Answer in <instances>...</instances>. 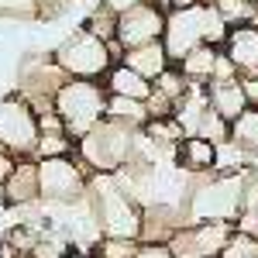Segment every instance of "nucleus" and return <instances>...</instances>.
<instances>
[{"label": "nucleus", "instance_id": "393cba45", "mask_svg": "<svg viewBox=\"0 0 258 258\" xmlns=\"http://www.w3.org/2000/svg\"><path fill=\"white\" fill-rule=\"evenodd\" d=\"M217 258H258V238L234 227V234L227 238V244H224V251Z\"/></svg>", "mask_w": 258, "mask_h": 258}, {"label": "nucleus", "instance_id": "f3484780", "mask_svg": "<svg viewBox=\"0 0 258 258\" xmlns=\"http://www.w3.org/2000/svg\"><path fill=\"white\" fill-rule=\"evenodd\" d=\"M217 59H220V48H217V45H200V48L189 52V55H182V62H179L176 69L193 83V86H207L210 76H214Z\"/></svg>", "mask_w": 258, "mask_h": 258}, {"label": "nucleus", "instance_id": "cd10ccee", "mask_svg": "<svg viewBox=\"0 0 258 258\" xmlns=\"http://www.w3.org/2000/svg\"><path fill=\"white\" fill-rule=\"evenodd\" d=\"M238 231H244V234H251V238H258V207H251V210H244L238 217V224H234Z\"/></svg>", "mask_w": 258, "mask_h": 258}, {"label": "nucleus", "instance_id": "5701e85b", "mask_svg": "<svg viewBox=\"0 0 258 258\" xmlns=\"http://www.w3.org/2000/svg\"><path fill=\"white\" fill-rule=\"evenodd\" d=\"M59 155H76V141L69 135H38L35 159H59Z\"/></svg>", "mask_w": 258, "mask_h": 258}, {"label": "nucleus", "instance_id": "6ab92c4d", "mask_svg": "<svg viewBox=\"0 0 258 258\" xmlns=\"http://www.w3.org/2000/svg\"><path fill=\"white\" fill-rule=\"evenodd\" d=\"M186 138H189V135H186ZM193 138H203V141H210V145H224V141L231 138V124L207 103V107L200 110L197 124H193Z\"/></svg>", "mask_w": 258, "mask_h": 258}, {"label": "nucleus", "instance_id": "2eb2a0df", "mask_svg": "<svg viewBox=\"0 0 258 258\" xmlns=\"http://www.w3.org/2000/svg\"><path fill=\"white\" fill-rule=\"evenodd\" d=\"M120 66H127L131 73H138L141 80L152 83V80H159L172 62H169V55H165L162 41H148V45H138V48H127L124 59H120Z\"/></svg>", "mask_w": 258, "mask_h": 258}, {"label": "nucleus", "instance_id": "9b49d317", "mask_svg": "<svg viewBox=\"0 0 258 258\" xmlns=\"http://www.w3.org/2000/svg\"><path fill=\"white\" fill-rule=\"evenodd\" d=\"M220 52L238 69V76H258V24L227 28V38L220 45Z\"/></svg>", "mask_w": 258, "mask_h": 258}, {"label": "nucleus", "instance_id": "2f4dec72", "mask_svg": "<svg viewBox=\"0 0 258 258\" xmlns=\"http://www.w3.org/2000/svg\"><path fill=\"white\" fill-rule=\"evenodd\" d=\"M244 4H251V7H258V0H244Z\"/></svg>", "mask_w": 258, "mask_h": 258}, {"label": "nucleus", "instance_id": "b1692460", "mask_svg": "<svg viewBox=\"0 0 258 258\" xmlns=\"http://www.w3.org/2000/svg\"><path fill=\"white\" fill-rule=\"evenodd\" d=\"M138 241H124V238H100L86 255L90 258H135Z\"/></svg>", "mask_w": 258, "mask_h": 258}, {"label": "nucleus", "instance_id": "1a4fd4ad", "mask_svg": "<svg viewBox=\"0 0 258 258\" xmlns=\"http://www.w3.org/2000/svg\"><path fill=\"white\" fill-rule=\"evenodd\" d=\"M234 234V224L217 220H186L172 238L165 241L172 258H217L227 238Z\"/></svg>", "mask_w": 258, "mask_h": 258}, {"label": "nucleus", "instance_id": "a211bd4d", "mask_svg": "<svg viewBox=\"0 0 258 258\" xmlns=\"http://www.w3.org/2000/svg\"><path fill=\"white\" fill-rule=\"evenodd\" d=\"M107 120H117L124 127H135L141 131L145 124H148V107H145V100H127V97H110L107 93Z\"/></svg>", "mask_w": 258, "mask_h": 258}, {"label": "nucleus", "instance_id": "20e7f679", "mask_svg": "<svg viewBox=\"0 0 258 258\" xmlns=\"http://www.w3.org/2000/svg\"><path fill=\"white\" fill-rule=\"evenodd\" d=\"M52 110L59 114L66 135L80 141L107 114V90L97 80H66L52 97Z\"/></svg>", "mask_w": 258, "mask_h": 258}, {"label": "nucleus", "instance_id": "7c9ffc66", "mask_svg": "<svg viewBox=\"0 0 258 258\" xmlns=\"http://www.w3.org/2000/svg\"><path fill=\"white\" fill-rule=\"evenodd\" d=\"M14 162H18V159H14L7 148H0V182H4V179H7V172L14 169Z\"/></svg>", "mask_w": 258, "mask_h": 258}, {"label": "nucleus", "instance_id": "0eeeda50", "mask_svg": "<svg viewBox=\"0 0 258 258\" xmlns=\"http://www.w3.org/2000/svg\"><path fill=\"white\" fill-rule=\"evenodd\" d=\"M38 165V197L41 203L66 207L86 197L90 172L76 155H59V159H35Z\"/></svg>", "mask_w": 258, "mask_h": 258}, {"label": "nucleus", "instance_id": "f8f14e48", "mask_svg": "<svg viewBox=\"0 0 258 258\" xmlns=\"http://www.w3.org/2000/svg\"><path fill=\"white\" fill-rule=\"evenodd\" d=\"M0 200H4L7 207H14V210L31 207V203H41V197H38V165H35V159H18L14 162V169L0 182Z\"/></svg>", "mask_w": 258, "mask_h": 258}, {"label": "nucleus", "instance_id": "39448f33", "mask_svg": "<svg viewBox=\"0 0 258 258\" xmlns=\"http://www.w3.org/2000/svg\"><path fill=\"white\" fill-rule=\"evenodd\" d=\"M135 135H138L135 127L103 117L76 141V159L86 165V172H120L131 162Z\"/></svg>", "mask_w": 258, "mask_h": 258}, {"label": "nucleus", "instance_id": "412c9836", "mask_svg": "<svg viewBox=\"0 0 258 258\" xmlns=\"http://www.w3.org/2000/svg\"><path fill=\"white\" fill-rule=\"evenodd\" d=\"M186 90H189V80L179 73L176 66H169L159 80H152V93H159L162 100H169V103H172V110H176V103L182 100V93H186Z\"/></svg>", "mask_w": 258, "mask_h": 258}, {"label": "nucleus", "instance_id": "f257e3e1", "mask_svg": "<svg viewBox=\"0 0 258 258\" xmlns=\"http://www.w3.org/2000/svg\"><path fill=\"white\" fill-rule=\"evenodd\" d=\"M86 200H90L93 220H97V227H100V238L138 241L141 203L127 193V186L120 182L117 172H90Z\"/></svg>", "mask_w": 258, "mask_h": 258}, {"label": "nucleus", "instance_id": "ddd939ff", "mask_svg": "<svg viewBox=\"0 0 258 258\" xmlns=\"http://www.w3.org/2000/svg\"><path fill=\"white\" fill-rule=\"evenodd\" d=\"M172 162H176L179 172H186V176H207V172L217 169V145L189 135V138H182L172 148Z\"/></svg>", "mask_w": 258, "mask_h": 258}, {"label": "nucleus", "instance_id": "bb28decb", "mask_svg": "<svg viewBox=\"0 0 258 258\" xmlns=\"http://www.w3.org/2000/svg\"><path fill=\"white\" fill-rule=\"evenodd\" d=\"M135 258H172V251H169L165 241H138Z\"/></svg>", "mask_w": 258, "mask_h": 258}, {"label": "nucleus", "instance_id": "c85d7f7f", "mask_svg": "<svg viewBox=\"0 0 258 258\" xmlns=\"http://www.w3.org/2000/svg\"><path fill=\"white\" fill-rule=\"evenodd\" d=\"M66 4H69V0H35V7H38V21L41 18H55Z\"/></svg>", "mask_w": 258, "mask_h": 258}, {"label": "nucleus", "instance_id": "f03ea898", "mask_svg": "<svg viewBox=\"0 0 258 258\" xmlns=\"http://www.w3.org/2000/svg\"><path fill=\"white\" fill-rule=\"evenodd\" d=\"M227 38V24L214 11V4H197V7H182V11H169L165 14V31H162V48L172 66L182 62L200 45H224Z\"/></svg>", "mask_w": 258, "mask_h": 258}, {"label": "nucleus", "instance_id": "4468645a", "mask_svg": "<svg viewBox=\"0 0 258 258\" xmlns=\"http://www.w3.org/2000/svg\"><path fill=\"white\" fill-rule=\"evenodd\" d=\"M203 90H207V103H210V107H214L227 124H231V120L248 107V97H244V83H241V76H234V80H210Z\"/></svg>", "mask_w": 258, "mask_h": 258}, {"label": "nucleus", "instance_id": "a878e982", "mask_svg": "<svg viewBox=\"0 0 258 258\" xmlns=\"http://www.w3.org/2000/svg\"><path fill=\"white\" fill-rule=\"evenodd\" d=\"M0 18L4 21H38L35 0H0Z\"/></svg>", "mask_w": 258, "mask_h": 258}, {"label": "nucleus", "instance_id": "c756f323", "mask_svg": "<svg viewBox=\"0 0 258 258\" xmlns=\"http://www.w3.org/2000/svg\"><path fill=\"white\" fill-rule=\"evenodd\" d=\"M155 7H162L165 14L169 11H182V7H197V4H207V0H152Z\"/></svg>", "mask_w": 258, "mask_h": 258}, {"label": "nucleus", "instance_id": "4be33fe9", "mask_svg": "<svg viewBox=\"0 0 258 258\" xmlns=\"http://www.w3.org/2000/svg\"><path fill=\"white\" fill-rule=\"evenodd\" d=\"M83 31L97 35L100 41H114V31H117V14H114V11H107L103 4H97V7L90 11V18L83 21Z\"/></svg>", "mask_w": 258, "mask_h": 258}, {"label": "nucleus", "instance_id": "6e6552de", "mask_svg": "<svg viewBox=\"0 0 258 258\" xmlns=\"http://www.w3.org/2000/svg\"><path fill=\"white\" fill-rule=\"evenodd\" d=\"M38 145V120L31 103L18 93L0 100V148H7L14 159H35Z\"/></svg>", "mask_w": 258, "mask_h": 258}, {"label": "nucleus", "instance_id": "7ed1b4c3", "mask_svg": "<svg viewBox=\"0 0 258 258\" xmlns=\"http://www.w3.org/2000/svg\"><path fill=\"white\" fill-rule=\"evenodd\" d=\"M186 220H217L238 224L241 217V172H207L193 176L182 200Z\"/></svg>", "mask_w": 258, "mask_h": 258}, {"label": "nucleus", "instance_id": "9d476101", "mask_svg": "<svg viewBox=\"0 0 258 258\" xmlns=\"http://www.w3.org/2000/svg\"><path fill=\"white\" fill-rule=\"evenodd\" d=\"M162 31H165V11L155 7L152 0H141L135 7H127L124 14H117L114 41L127 52V48L148 45V41H162Z\"/></svg>", "mask_w": 258, "mask_h": 258}, {"label": "nucleus", "instance_id": "aec40b11", "mask_svg": "<svg viewBox=\"0 0 258 258\" xmlns=\"http://www.w3.org/2000/svg\"><path fill=\"white\" fill-rule=\"evenodd\" d=\"M244 152H258V107H244L238 117L231 120V138Z\"/></svg>", "mask_w": 258, "mask_h": 258}, {"label": "nucleus", "instance_id": "dca6fc26", "mask_svg": "<svg viewBox=\"0 0 258 258\" xmlns=\"http://www.w3.org/2000/svg\"><path fill=\"white\" fill-rule=\"evenodd\" d=\"M103 90L110 93V97H127V100H148V93H152V83L141 80L138 73H131L127 66H110L107 69V76H103Z\"/></svg>", "mask_w": 258, "mask_h": 258}, {"label": "nucleus", "instance_id": "423d86ee", "mask_svg": "<svg viewBox=\"0 0 258 258\" xmlns=\"http://www.w3.org/2000/svg\"><path fill=\"white\" fill-rule=\"evenodd\" d=\"M52 62L59 66V73L66 80H103L110 66H117L110 55V45L100 41L90 31H76L62 41L59 48H52Z\"/></svg>", "mask_w": 258, "mask_h": 258}]
</instances>
